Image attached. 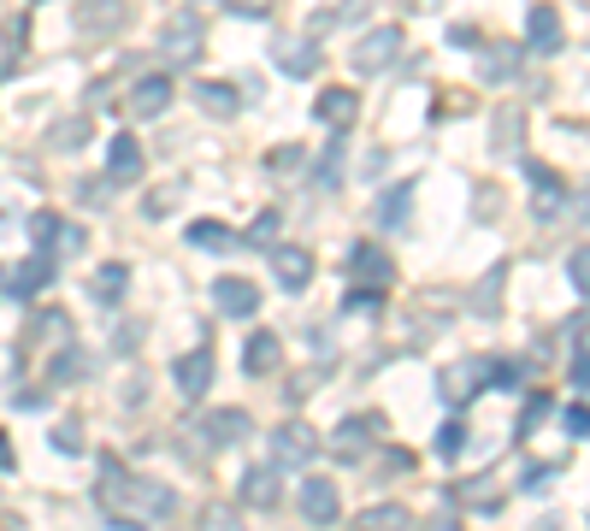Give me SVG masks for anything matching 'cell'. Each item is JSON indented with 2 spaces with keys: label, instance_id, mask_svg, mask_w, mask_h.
Masks as SVG:
<instances>
[{
  "label": "cell",
  "instance_id": "3957f363",
  "mask_svg": "<svg viewBox=\"0 0 590 531\" xmlns=\"http://www.w3.org/2000/svg\"><path fill=\"white\" fill-rule=\"evenodd\" d=\"M302 513H307V525H331L337 513H343V496L331 478H302Z\"/></svg>",
  "mask_w": 590,
  "mask_h": 531
},
{
  "label": "cell",
  "instance_id": "d4e9b609",
  "mask_svg": "<svg viewBox=\"0 0 590 531\" xmlns=\"http://www.w3.org/2000/svg\"><path fill=\"white\" fill-rule=\"evenodd\" d=\"M189 243L196 248H231V243H242V236L231 225H219V219H196V225H189Z\"/></svg>",
  "mask_w": 590,
  "mask_h": 531
},
{
  "label": "cell",
  "instance_id": "52a82bcc",
  "mask_svg": "<svg viewBox=\"0 0 590 531\" xmlns=\"http://www.w3.org/2000/svg\"><path fill=\"white\" fill-rule=\"evenodd\" d=\"M213 301H219V314H231V319H254L260 314V289L249 278H219Z\"/></svg>",
  "mask_w": 590,
  "mask_h": 531
},
{
  "label": "cell",
  "instance_id": "603a6c76",
  "mask_svg": "<svg viewBox=\"0 0 590 531\" xmlns=\"http://www.w3.org/2000/svg\"><path fill=\"white\" fill-rule=\"evenodd\" d=\"M408 208H413V183H396V190H384L378 195V225L384 231H396L408 219Z\"/></svg>",
  "mask_w": 590,
  "mask_h": 531
},
{
  "label": "cell",
  "instance_id": "7a4b0ae2",
  "mask_svg": "<svg viewBox=\"0 0 590 531\" xmlns=\"http://www.w3.org/2000/svg\"><path fill=\"white\" fill-rule=\"evenodd\" d=\"M272 455H277V467H307V460L319 455V437H314V425H302V420L277 425V432H272Z\"/></svg>",
  "mask_w": 590,
  "mask_h": 531
},
{
  "label": "cell",
  "instance_id": "5b68a950",
  "mask_svg": "<svg viewBox=\"0 0 590 531\" xmlns=\"http://www.w3.org/2000/svg\"><path fill=\"white\" fill-rule=\"evenodd\" d=\"M396 54H402V30H396V24H384V30H372V36L360 42L355 65H360V72H390V65H396Z\"/></svg>",
  "mask_w": 590,
  "mask_h": 531
},
{
  "label": "cell",
  "instance_id": "4fadbf2b",
  "mask_svg": "<svg viewBox=\"0 0 590 531\" xmlns=\"http://www.w3.org/2000/svg\"><path fill=\"white\" fill-rule=\"evenodd\" d=\"M526 42H531V54H555V47H561V12L531 7L526 12Z\"/></svg>",
  "mask_w": 590,
  "mask_h": 531
},
{
  "label": "cell",
  "instance_id": "f546056e",
  "mask_svg": "<svg viewBox=\"0 0 590 531\" xmlns=\"http://www.w3.org/2000/svg\"><path fill=\"white\" fill-rule=\"evenodd\" d=\"M461 443H466V425H461V420H449L443 432H438V455H443V460H455V455H461Z\"/></svg>",
  "mask_w": 590,
  "mask_h": 531
},
{
  "label": "cell",
  "instance_id": "e575fe53",
  "mask_svg": "<svg viewBox=\"0 0 590 531\" xmlns=\"http://www.w3.org/2000/svg\"><path fill=\"white\" fill-rule=\"evenodd\" d=\"M77 372H83V354H77V349H65L60 361H54V379L65 384V379H77Z\"/></svg>",
  "mask_w": 590,
  "mask_h": 531
},
{
  "label": "cell",
  "instance_id": "6da1fadb",
  "mask_svg": "<svg viewBox=\"0 0 590 531\" xmlns=\"http://www.w3.org/2000/svg\"><path fill=\"white\" fill-rule=\"evenodd\" d=\"M95 508L107 513L118 531H148L154 520H166L178 508V496L160 478H136L125 472L118 460H101V478H95Z\"/></svg>",
  "mask_w": 590,
  "mask_h": 531
},
{
  "label": "cell",
  "instance_id": "30bf717a",
  "mask_svg": "<svg viewBox=\"0 0 590 531\" xmlns=\"http://www.w3.org/2000/svg\"><path fill=\"white\" fill-rule=\"evenodd\" d=\"M284 367V337H272V331H254L249 337V349H242V372H254V379H266V372Z\"/></svg>",
  "mask_w": 590,
  "mask_h": 531
},
{
  "label": "cell",
  "instance_id": "74e56055",
  "mask_svg": "<svg viewBox=\"0 0 590 531\" xmlns=\"http://www.w3.org/2000/svg\"><path fill=\"white\" fill-rule=\"evenodd\" d=\"M496 284H502V272H491V278H484V296H478V314H496Z\"/></svg>",
  "mask_w": 590,
  "mask_h": 531
},
{
  "label": "cell",
  "instance_id": "ab89813d",
  "mask_svg": "<svg viewBox=\"0 0 590 531\" xmlns=\"http://www.w3.org/2000/svg\"><path fill=\"white\" fill-rule=\"evenodd\" d=\"M431 531H455V520H449V513H438V520H431Z\"/></svg>",
  "mask_w": 590,
  "mask_h": 531
},
{
  "label": "cell",
  "instance_id": "60d3db41",
  "mask_svg": "<svg viewBox=\"0 0 590 531\" xmlns=\"http://www.w3.org/2000/svg\"><path fill=\"white\" fill-rule=\"evenodd\" d=\"M0 467H12V443L7 437H0Z\"/></svg>",
  "mask_w": 590,
  "mask_h": 531
},
{
  "label": "cell",
  "instance_id": "e0dca14e",
  "mask_svg": "<svg viewBox=\"0 0 590 531\" xmlns=\"http://www.w3.org/2000/svg\"><path fill=\"white\" fill-rule=\"evenodd\" d=\"M166 60H196V47H201V24L189 19V12H178V19L166 24Z\"/></svg>",
  "mask_w": 590,
  "mask_h": 531
},
{
  "label": "cell",
  "instance_id": "9c48e42d",
  "mask_svg": "<svg viewBox=\"0 0 590 531\" xmlns=\"http://www.w3.org/2000/svg\"><path fill=\"white\" fill-rule=\"evenodd\" d=\"M272 272H277V284H284V289H307V284H314V254L284 243V248H272Z\"/></svg>",
  "mask_w": 590,
  "mask_h": 531
},
{
  "label": "cell",
  "instance_id": "4dcf8cb0",
  "mask_svg": "<svg viewBox=\"0 0 590 531\" xmlns=\"http://www.w3.org/2000/svg\"><path fill=\"white\" fill-rule=\"evenodd\" d=\"M201 531H242V525H236V508H224V502H213V508H207V513H201Z\"/></svg>",
  "mask_w": 590,
  "mask_h": 531
},
{
  "label": "cell",
  "instance_id": "ffe728a7",
  "mask_svg": "<svg viewBox=\"0 0 590 531\" xmlns=\"http://www.w3.org/2000/svg\"><path fill=\"white\" fill-rule=\"evenodd\" d=\"M349 266H355V278H360V284H390V278H396L390 254H384V248H372V243H360Z\"/></svg>",
  "mask_w": 590,
  "mask_h": 531
},
{
  "label": "cell",
  "instance_id": "7c38bea8",
  "mask_svg": "<svg viewBox=\"0 0 590 531\" xmlns=\"http://www.w3.org/2000/svg\"><path fill=\"white\" fill-rule=\"evenodd\" d=\"M314 118H319V125H331V130H349L360 118V95L355 89H325L314 100Z\"/></svg>",
  "mask_w": 590,
  "mask_h": 531
},
{
  "label": "cell",
  "instance_id": "ac0fdd59",
  "mask_svg": "<svg viewBox=\"0 0 590 531\" xmlns=\"http://www.w3.org/2000/svg\"><path fill=\"white\" fill-rule=\"evenodd\" d=\"M531 171V183H537V201H531V208L537 213H544V219H555V213H561L567 208V183L561 178H555V171L549 166H526Z\"/></svg>",
  "mask_w": 590,
  "mask_h": 531
},
{
  "label": "cell",
  "instance_id": "ba28073f",
  "mask_svg": "<svg viewBox=\"0 0 590 531\" xmlns=\"http://www.w3.org/2000/svg\"><path fill=\"white\" fill-rule=\"evenodd\" d=\"M201 432H207V443H213V449H231V443H242V437L254 432V420L242 414V407H219V414L201 420Z\"/></svg>",
  "mask_w": 590,
  "mask_h": 531
},
{
  "label": "cell",
  "instance_id": "1f68e13d",
  "mask_svg": "<svg viewBox=\"0 0 590 531\" xmlns=\"http://www.w3.org/2000/svg\"><path fill=\"white\" fill-rule=\"evenodd\" d=\"M272 236H277V213H260L249 231V248H272Z\"/></svg>",
  "mask_w": 590,
  "mask_h": 531
},
{
  "label": "cell",
  "instance_id": "d6a6232c",
  "mask_svg": "<svg viewBox=\"0 0 590 531\" xmlns=\"http://www.w3.org/2000/svg\"><path fill=\"white\" fill-rule=\"evenodd\" d=\"M584 272H590V254H584V248H572V254H567V284H572V289H584Z\"/></svg>",
  "mask_w": 590,
  "mask_h": 531
},
{
  "label": "cell",
  "instance_id": "7402d4cb",
  "mask_svg": "<svg viewBox=\"0 0 590 531\" xmlns=\"http://www.w3.org/2000/svg\"><path fill=\"white\" fill-rule=\"evenodd\" d=\"M125 284H130V266L125 261H113V266H101L95 272V301H107V307H118V301H125Z\"/></svg>",
  "mask_w": 590,
  "mask_h": 531
},
{
  "label": "cell",
  "instance_id": "f35d334b",
  "mask_svg": "<svg viewBox=\"0 0 590 531\" xmlns=\"http://www.w3.org/2000/svg\"><path fill=\"white\" fill-rule=\"evenodd\" d=\"M561 425H567V437H584V425H590V420H584V407H579V402H572Z\"/></svg>",
  "mask_w": 590,
  "mask_h": 531
},
{
  "label": "cell",
  "instance_id": "5bb4252c",
  "mask_svg": "<svg viewBox=\"0 0 590 531\" xmlns=\"http://www.w3.org/2000/svg\"><path fill=\"white\" fill-rule=\"evenodd\" d=\"M107 178L113 183H136V178H143V148H136V136H113V142H107Z\"/></svg>",
  "mask_w": 590,
  "mask_h": 531
},
{
  "label": "cell",
  "instance_id": "d6986e66",
  "mask_svg": "<svg viewBox=\"0 0 590 531\" xmlns=\"http://www.w3.org/2000/svg\"><path fill=\"white\" fill-rule=\"evenodd\" d=\"M484 379H491V361H466L443 379V402H466L473 390H484Z\"/></svg>",
  "mask_w": 590,
  "mask_h": 531
},
{
  "label": "cell",
  "instance_id": "44dd1931",
  "mask_svg": "<svg viewBox=\"0 0 590 531\" xmlns=\"http://www.w3.org/2000/svg\"><path fill=\"white\" fill-rule=\"evenodd\" d=\"M130 107L143 113V118L166 113L171 107V77H143V83H136V95H130Z\"/></svg>",
  "mask_w": 590,
  "mask_h": 531
},
{
  "label": "cell",
  "instance_id": "8992f818",
  "mask_svg": "<svg viewBox=\"0 0 590 531\" xmlns=\"http://www.w3.org/2000/svg\"><path fill=\"white\" fill-rule=\"evenodd\" d=\"M272 60H277V72H284V77H314L319 72V54H314V42H307V36H277Z\"/></svg>",
  "mask_w": 590,
  "mask_h": 531
},
{
  "label": "cell",
  "instance_id": "d590c367",
  "mask_svg": "<svg viewBox=\"0 0 590 531\" xmlns=\"http://www.w3.org/2000/svg\"><path fill=\"white\" fill-rule=\"evenodd\" d=\"M295 166H302V148H295V142H284L272 153V171H295Z\"/></svg>",
  "mask_w": 590,
  "mask_h": 531
},
{
  "label": "cell",
  "instance_id": "8fae6325",
  "mask_svg": "<svg viewBox=\"0 0 590 531\" xmlns=\"http://www.w3.org/2000/svg\"><path fill=\"white\" fill-rule=\"evenodd\" d=\"M171 379H178V390H183L189 402L207 396V384H213V349H189L183 361H178V372H171Z\"/></svg>",
  "mask_w": 590,
  "mask_h": 531
},
{
  "label": "cell",
  "instance_id": "2e32d148",
  "mask_svg": "<svg viewBox=\"0 0 590 531\" xmlns=\"http://www.w3.org/2000/svg\"><path fill=\"white\" fill-rule=\"evenodd\" d=\"M367 443H372V420L355 414V420H343L331 432V455L337 460H360V455H367Z\"/></svg>",
  "mask_w": 590,
  "mask_h": 531
},
{
  "label": "cell",
  "instance_id": "83f0119b",
  "mask_svg": "<svg viewBox=\"0 0 590 531\" xmlns=\"http://www.w3.org/2000/svg\"><path fill=\"white\" fill-rule=\"evenodd\" d=\"M514 54H519V47H508V42H502V47H491V54H484V77H491V83L514 77Z\"/></svg>",
  "mask_w": 590,
  "mask_h": 531
},
{
  "label": "cell",
  "instance_id": "cb8c5ba5",
  "mask_svg": "<svg viewBox=\"0 0 590 531\" xmlns=\"http://www.w3.org/2000/svg\"><path fill=\"white\" fill-rule=\"evenodd\" d=\"M413 520H408V508H396V502H378V508H367L355 520V531H408Z\"/></svg>",
  "mask_w": 590,
  "mask_h": 531
},
{
  "label": "cell",
  "instance_id": "277c9868",
  "mask_svg": "<svg viewBox=\"0 0 590 531\" xmlns=\"http://www.w3.org/2000/svg\"><path fill=\"white\" fill-rule=\"evenodd\" d=\"M48 284H54V254H30L24 266L7 272V296H12V301L36 296V289H48Z\"/></svg>",
  "mask_w": 590,
  "mask_h": 531
},
{
  "label": "cell",
  "instance_id": "f1b7e54d",
  "mask_svg": "<svg viewBox=\"0 0 590 531\" xmlns=\"http://www.w3.org/2000/svg\"><path fill=\"white\" fill-rule=\"evenodd\" d=\"M65 331H72V319H65V314H42L36 325H30V337H48V342H65Z\"/></svg>",
  "mask_w": 590,
  "mask_h": 531
},
{
  "label": "cell",
  "instance_id": "836d02e7",
  "mask_svg": "<svg viewBox=\"0 0 590 531\" xmlns=\"http://www.w3.org/2000/svg\"><path fill=\"white\" fill-rule=\"evenodd\" d=\"M544 414H549V396H531V402H526V414H519V437H526Z\"/></svg>",
  "mask_w": 590,
  "mask_h": 531
},
{
  "label": "cell",
  "instance_id": "4316f807",
  "mask_svg": "<svg viewBox=\"0 0 590 531\" xmlns=\"http://www.w3.org/2000/svg\"><path fill=\"white\" fill-rule=\"evenodd\" d=\"M526 130V118H519V107H502L496 113V136H491V148L496 153H514V136Z\"/></svg>",
  "mask_w": 590,
  "mask_h": 531
},
{
  "label": "cell",
  "instance_id": "484cf974",
  "mask_svg": "<svg viewBox=\"0 0 590 531\" xmlns=\"http://www.w3.org/2000/svg\"><path fill=\"white\" fill-rule=\"evenodd\" d=\"M196 95H201V107H207V113H213V118H231V113L242 107V100H236V89H231V83H201V89H196Z\"/></svg>",
  "mask_w": 590,
  "mask_h": 531
},
{
  "label": "cell",
  "instance_id": "8d00e7d4",
  "mask_svg": "<svg viewBox=\"0 0 590 531\" xmlns=\"http://www.w3.org/2000/svg\"><path fill=\"white\" fill-rule=\"evenodd\" d=\"M337 178H343V148H331V153L319 160V183H337Z\"/></svg>",
  "mask_w": 590,
  "mask_h": 531
},
{
  "label": "cell",
  "instance_id": "9a60e30c",
  "mask_svg": "<svg viewBox=\"0 0 590 531\" xmlns=\"http://www.w3.org/2000/svg\"><path fill=\"white\" fill-rule=\"evenodd\" d=\"M277 496H284L277 467H249V472H242V502H249V508H277Z\"/></svg>",
  "mask_w": 590,
  "mask_h": 531
}]
</instances>
